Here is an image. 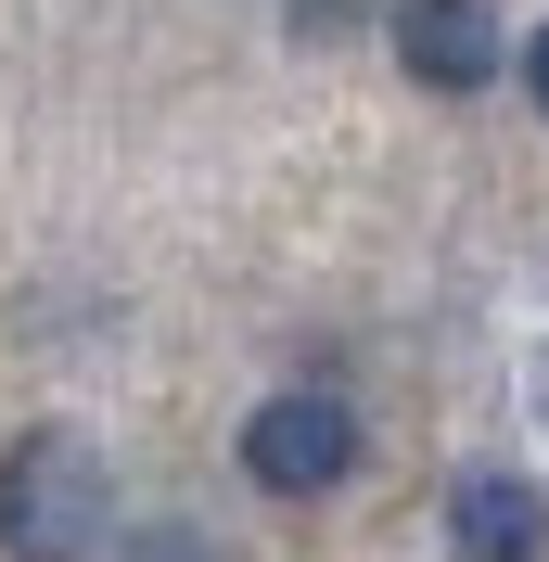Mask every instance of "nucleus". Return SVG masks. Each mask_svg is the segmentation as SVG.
Wrapping results in <instances>:
<instances>
[{"label":"nucleus","instance_id":"nucleus-3","mask_svg":"<svg viewBox=\"0 0 549 562\" xmlns=\"http://www.w3.org/2000/svg\"><path fill=\"white\" fill-rule=\"evenodd\" d=\"M447 562H549V486L447 473Z\"/></svg>","mask_w":549,"mask_h":562},{"label":"nucleus","instance_id":"nucleus-2","mask_svg":"<svg viewBox=\"0 0 549 562\" xmlns=\"http://www.w3.org/2000/svg\"><path fill=\"white\" fill-rule=\"evenodd\" d=\"M243 473L269 498H333L358 473V409L345 396H269V409L243 422Z\"/></svg>","mask_w":549,"mask_h":562},{"label":"nucleus","instance_id":"nucleus-5","mask_svg":"<svg viewBox=\"0 0 549 562\" xmlns=\"http://www.w3.org/2000/svg\"><path fill=\"white\" fill-rule=\"evenodd\" d=\"M524 90H537V115H549V26L524 38Z\"/></svg>","mask_w":549,"mask_h":562},{"label":"nucleus","instance_id":"nucleus-4","mask_svg":"<svg viewBox=\"0 0 549 562\" xmlns=\"http://www.w3.org/2000/svg\"><path fill=\"white\" fill-rule=\"evenodd\" d=\"M396 65L422 77V90H485L498 77V26H485V0H396Z\"/></svg>","mask_w":549,"mask_h":562},{"label":"nucleus","instance_id":"nucleus-1","mask_svg":"<svg viewBox=\"0 0 549 562\" xmlns=\"http://www.w3.org/2000/svg\"><path fill=\"white\" fill-rule=\"evenodd\" d=\"M103 537H115V486L90 460V435H65V422L13 435V460H0V550L13 562H90Z\"/></svg>","mask_w":549,"mask_h":562}]
</instances>
